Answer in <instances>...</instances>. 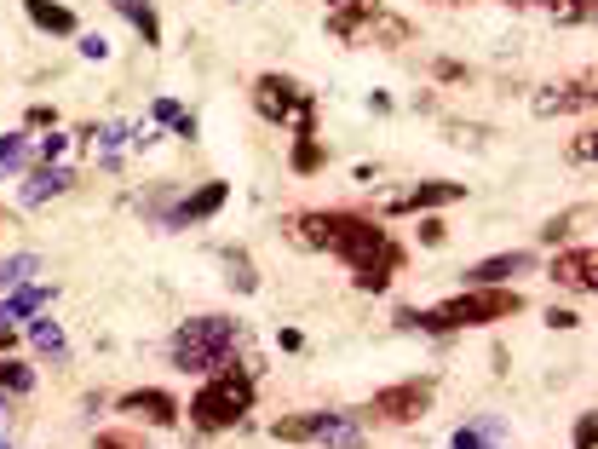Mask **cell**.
<instances>
[{
	"mask_svg": "<svg viewBox=\"0 0 598 449\" xmlns=\"http://www.w3.org/2000/svg\"><path fill=\"white\" fill-rule=\"evenodd\" d=\"M328 254H340V260L351 265V283L363 288V294L391 288V277L403 271V242H391L374 219H363V213H334V242H328Z\"/></svg>",
	"mask_w": 598,
	"mask_h": 449,
	"instance_id": "1",
	"label": "cell"
},
{
	"mask_svg": "<svg viewBox=\"0 0 598 449\" xmlns=\"http://www.w3.org/2000/svg\"><path fill=\"white\" fill-rule=\"evenodd\" d=\"M248 409H253V369L236 363V357H225V363L213 369V380H202V392L190 403V421L202 426V432H230Z\"/></svg>",
	"mask_w": 598,
	"mask_h": 449,
	"instance_id": "2",
	"label": "cell"
},
{
	"mask_svg": "<svg viewBox=\"0 0 598 449\" xmlns=\"http://www.w3.org/2000/svg\"><path fill=\"white\" fill-rule=\"evenodd\" d=\"M236 346V317H219V311H207V317H190L179 329L167 334V357H173V369L184 375H207V369H219Z\"/></svg>",
	"mask_w": 598,
	"mask_h": 449,
	"instance_id": "3",
	"label": "cell"
},
{
	"mask_svg": "<svg viewBox=\"0 0 598 449\" xmlns=\"http://www.w3.org/2000/svg\"><path fill=\"white\" fill-rule=\"evenodd\" d=\"M524 311V294L512 288H466L455 300H443L437 311H420V329L449 334V329H483V323H501V317H518Z\"/></svg>",
	"mask_w": 598,
	"mask_h": 449,
	"instance_id": "4",
	"label": "cell"
},
{
	"mask_svg": "<svg viewBox=\"0 0 598 449\" xmlns=\"http://www.w3.org/2000/svg\"><path fill=\"white\" fill-rule=\"evenodd\" d=\"M432 398H437V380H397V386H386V392L374 398V415L409 426V421H420V415L432 409Z\"/></svg>",
	"mask_w": 598,
	"mask_h": 449,
	"instance_id": "5",
	"label": "cell"
},
{
	"mask_svg": "<svg viewBox=\"0 0 598 449\" xmlns=\"http://www.w3.org/2000/svg\"><path fill=\"white\" fill-rule=\"evenodd\" d=\"M253 104H259V116L265 121H299L311 110V93L288 81V75H259V87H253Z\"/></svg>",
	"mask_w": 598,
	"mask_h": 449,
	"instance_id": "6",
	"label": "cell"
},
{
	"mask_svg": "<svg viewBox=\"0 0 598 449\" xmlns=\"http://www.w3.org/2000/svg\"><path fill=\"white\" fill-rule=\"evenodd\" d=\"M225 202H230V185L225 179H207V185H196L190 196H179L173 208L161 213V225H167V231H184V225H196V219H213Z\"/></svg>",
	"mask_w": 598,
	"mask_h": 449,
	"instance_id": "7",
	"label": "cell"
},
{
	"mask_svg": "<svg viewBox=\"0 0 598 449\" xmlns=\"http://www.w3.org/2000/svg\"><path fill=\"white\" fill-rule=\"evenodd\" d=\"M115 409H121L127 421H144V426H173L179 421V398L161 392V386H133V392H121Z\"/></svg>",
	"mask_w": 598,
	"mask_h": 449,
	"instance_id": "8",
	"label": "cell"
},
{
	"mask_svg": "<svg viewBox=\"0 0 598 449\" xmlns=\"http://www.w3.org/2000/svg\"><path fill=\"white\" fill-rule=\"evenodd\" d=\"M593 271H598V248H593V242H581V248H570V254H558V260H552V283L593 294V283H598Z\"/></svg>",
	"mask_w": 598,
	"mask_h": 449,
	"instance_id": "9",
	"label": "cell"
},
{
	"mask_svg": "<svg viewBox=\"0 0 598 449\" xmlns=\"http://www.w3.org/2000/svg\"><path fill=\"white\" fill-rule=\"evenodd\" d=\"M64 190H75V167H35L29 179L18 185V202L23 208H41V202H52V196H64Z\"/></svg>",
	"mask_w": 598,
	"mask_h": 449,
	"instance_id": "10",
	"label": "cell"
},
{
	"mask_svg": "<svg viewBox=\"0 0 598 449\" xmlns=\"http://www.w3.org/2000/svg\"><path fill=\"white\" fill-rule=\"evenodd\" d=\"M518 271H535V254H489L466 271V283L472 288H506Z\"/></svg>",
	"mask_w": 598,
	"mask_h": 449,
	"instance_id": "11",
	"label": "cell"
},
{
	"mask_svg": "<svg viewBox=\"0 0 598 449\" xmlns=\"http://www.w3.org/2000/svg\"><path fill=\"white\" fill-rule=\"evenodd\" d=\"M437 202H460V185L455 179H426V185L391 196V213H414V208H437Z\"/></svg>",
	"mask_w": 598,
	"mask_h": 449,
	"instance_id": "12",
	"label": "cell"
},
{
	"mask_svg": "<svg viewBox=\"0 0 598 449\" xmlns=\"http://www.w3.org/2000/svg\"><path fill=\"white\" fill-rule=\"evenodd\" d=\"M374 12H386V0H345L340 12L328 18V35H334V41H357Z\"/></svg>",
	"mask_w": 598,
	"mask_h": 449,
	"instance_id": "13",
	"label": "cell"
},
{
	"mask_svg": "<svg viewBox=\"0 0 598 449\" xmlns=\"http://www.w3.org/2000/svg\"><path fill=\"white\" fill-rule=\"evenodd\" d=\"M535 110H541V116H564V110H593V75H587V81H570V87H558V93H541V98H535Z\"/></svg>",
	"mask_w": 598,
	"mask_h": 449,
	"instance_id": "14",
	"label": "cell"
},
{
	"mask_svg": "<svg viewBox=\"0 0 598 449\" xmlns=\"http://www.w3.org/2000/svg\"><path fill=\"white\" fill-rule=\"evenodd\" d=\"M288 242L328 254V242H334V213H299V219H288Z\"/></svg>",
	"mask_w": 598,
	"mask_h": 449,
	"instance_id": "15",
	"label": "cell"
},
{
	"mask_svg": "<svg viewBox=\"0 0 598 449\" xmlns=\"http://www.w3.org/2000/svg\"><path fill=\"white\" fill-rule=\"evenodd\" d=\"M317 438H322L328 449H363V426L351 421V415L322 409V415H317Z\"/></svg>",
	"mask_w": 598,
	"mask_h": 449,
	"instance_id": "16",
	"label": "cell"
},
{
	"mask_svg": "<svg viewBox=\"0 0 598 449\" xmlns=\"http://www.w3.org/2000/svg\"><path fill=\"white\" fill-rule=\"evenodd\" d=\"M110 6L138 29V41H144V47H161V18H156V6H150V0H110Z\"/></svg>",
	"mask_w": 598,
	"mask_h": 449,
	"instance_id": "17",
	"label": "cell"
},
{
	"mask_svg": "<svg viewBox=\"0 0 598 449\" xmlns=\"http://www.w3.org/2000/svg\"><path fill=\"white\" fill-rule=\"evenodd\" d=\"M23 12H29V24L46 29V35H75V12L58 6V0H23Z\"/></svg>",
	"mask_w": 598,
	"mask_h": 449,
	"instance_id": "18",
	"label": "cell"
},
{
	"mask_svg": "<svg viewBox=\"0 0 598 449\" xmlns=\"http://www.w3.org/2000/svg\"><path fill=\"white\" fill-rule=\"evenodd\" d=\"M518 12H547V18H558V24H587L593 18V0H512Z\"/></svg>",
	"mask_w": 598,
	"mask_h": 449,
	"instance_id": "19",
	"label": "cell"
},
{
	"mask_svg": "<svg viewBox=\"0 0 598 449\" xmlns=\"http://www.w3.org/2000/svg\"><path fill=\"white\" fill-rule=\"evenodd\" d=\"M501 432H506L501 421H472V426H460L455 438H449V449H495Z\"/></svg>",
	"mask_w": 598,
	"mask_h": 449,
	"instance_id": "20",
	"label": "cell"
},
{
	"mask_svg": "<svg viewBox=\"0 0 598 449\" xmlns=\"http://www.w3.org/2000/svg\"><path fill=\"white\" fill-rule=\"evenodd\" d=\"M271 438H282V444H311V438H317V415H282V421L271 426Z\"/></svg>",
	"mask_w": 598,
	"mask_h": 449,
	"instance_id": "21",
	"label": "cell"
},
{
	"mask_svg": "<svg viewBox=\"0 0 598 449\" xmlns=\"http://www.w3.org/2000/svg\"><path fill=\"white\" fill-rule=\"evenodd\" d=\"M52 300V288H18L12 300H6V317H18V323H29V317H41V306Z\"/></svg>",
	"mask_w": 598,
	"mask_h": 449,
	"instance_id": "22",
	"label": "cell"
},
{
	"mask_svg": "<svg viewBox=\"0 0 598 449\" xmlns=\"http://www.w3.org/2000/svg\"><path fill=\"white\" fill-rule=\"evenodd\" d=\"M150 116H156L161 127H173L179 139H196V116H190V110H179L173 98H156V110H150Z\"/></svg>",
	"mask_w": 598,
	"mask_h": 449,
	"instance_id": "23",
	"label": "cell"
},
{
	"mask_svg": "<svg viewBox=\"0 0 598 449\" xmlns=\"http://www.w3.org/2000/svg\"><path fill=\"white\" fill-rule=\"evenodd\" d=\"M363 29L374 35V41H386V47H397V41H409V35H414L409 18H386V12H374V18H368Z\"/></svg>",
	"mask_w": 598,
	"mask_h": 449,
	"instance_id": "24",
	"label": "cell"
},
{
	"mask_svg": "<svg viewBox=\"0 0 598 449\" xmlns=\"http://www.w3.org/2000/svg\"><path fill=\"white\" fill-rule=\"evenodd\" d=\"M29 346L35 352H64V329L52 317H29Z\"/></svg>",
	"mask_w": 598,
	"mask_h": 449,
	"instance_id": "25",
	"label": "cell"
},
{
	"mask_svg": "<svg viewBox=\"0 0 598 449\" xmlns=\"http://www.w3.org/2000/svg\"><path fill=\"white\" fill-rule=\"evenodd\" d=\"M288 167H294V173H317V167H322V144L311 139V133H299L294 150H288Z\"/></svg>",
	"mask_w": 598,
	"mask_h": 449,
	"instance_id": "26",
	"label": "cell"
},
{
	"mask_svg": "<svg viewBox=\"0 0 598 449\" xmlns=\"http://www.w3.org/2000/svg\"><path fill=\"white\" fill-rule=\"evenodd\" d=\"M29 271H41V260H35V254H12V260H0V288L29 283Z\"/></svg>",
	"mask_w": 598,
	"mask_h": 449,
	"instance_id": "27",
	"label": "cell"
},
{
	"mask_svg": "<svg viewBox=\"0 0 598 449\" xmlns=\"http://www.w3.org/2000/svg\"><path fill=\"white\" fill-rule=\"evenodd\" d=\"M29 386H35V369L6 357V363H0V392H29Z\"/></svg>",
	"mask_w": 598,
	"mask_h": 449,
	"instance_id": "28",
	"label": "cell"
},
{
	"mask_svg": "<svg viewBox=\"0 0 598 449\" xmlns=\"http://www.w3.org/2000/svg\"><path fill=\"white\" fill-rule=\"evenodd\" d=\"M575 449H598V415H593V409L575 421Z\"/></svg>",
	"mask_w": 598,
	"mask_h": 449,
	"instance_id": "29",
	"label": "cell"
},
{
	"mask_svg": "<svg viewBox=\"0 0 598 449\" xmlns=\"http://www.w3.org/2000/svg\"><path fill=\"white\" fill-rule=\"evenodd\" d=\"M69 139H75V133H46V139H41V167L58 162V156L69 150Z\"/></svg>",
	"mask_w": 598,
	"mask_h": 449,
	"instance_id": "30",
	"label": "cell"
},
{
	"mask_svg": "<svg viewBox=\"0 0 598 449\" xmlns=\"http://www.w3.org/2000/svg\"><path fill=\"white\" fill-rule=\"evenodd\" d=\"M92 449H144L133 438V432H98V438H92Z\"/></svg>",
	"mask_w": 598,
	"mask_h": 449,
	"instance_id": "31",
	"label": "cell"
},
{
	"mask_svg": "<svg viewBox=\"0 0 598 449\" xmlns=\"http://www.w3.org/2000/svg\"><path fill=\"white\" fill-rule=\"evenodd\" d=\"M23 127H58V110H52V104H35V110H23Z\"/></svg>",
	"mask_w": 598,
	"mask_h": 449,
	"instance_id": "32",
	"label": "cell"
},
{
	"mask_svg": "<svg viewBox=\"0 0 598 449\" xmlns=\"http://www.w3.org/2000/svg\"><path fill=\"white\" fill-rule=\"evenodd\" d=\"M23 156V133H0V167H12Z\"/></svg>",
	"mask_w": 598,
	"mask_h": 449,
	"instance_id": "33",
	"label": "cell"
},
{
	"mask_svg": "<svg viewBox=\"0 0 598 449\" xmlns=\"http://www.w3.org/2000/svg\"><path fill=\"white\" fill-rule=\"evenodd\" d=\"M570 225H575V213H564V219H552L547 231H541V242H564V237H570Z\"/></svg>",
	"mask_w": 598,
	"mask_h": 449,
	"instance_id": "34",
	"label": "cell"
},
{
	"mask_svg": "<svg viewBox=\"0 0 598 449\" xmlns=\"http://www.w3.org/2000/svg\"><path fill=\"white\" fill-rule=\"evenodd\" d=\"M420 242L437 248V242H443V219H420Z\"/></svg>",
	"mask_w": 598,
	"mask_h": 449,
	"instance_id": "35",
	"label": "cell"
},
{
	"mask_svg": "<svg viewBox=\"0 0 598 449\" xmlns=\"http://www.w3.org/2000/svg\"><path fill=\"white\" fill-rule=\"evenodd\" d=\"M276 346H282V352H305V334H299V329H282V334H276Z\"/></svg>",
	"mask_w": 598,
	"mask_h": 449,
	"instance_id": "36",
	"label": "cell"
},
{
	"mask_svg": "<svg viewBox=\"0 0 598 449\" xmlns=\"http://www.w3.org/2000/svg\"><path fill=\"white\" fill-rule=\"evenodd\" d=\"M104 52H110V47H104V41H98V35H81V58H92V64H98V58H104Z\"/></svg>",
	"mask_w": 598,
	"mask_h": 449,
	"instance_id": "37",
	"label": "cell"
},
{
	"mask_svg": "<svg viewBox=\"0 0 598 449\" xmlns=\"http://www.w3.org/2000/svg\"><path fill=\"white\" fill-rule=\"evenodd\" d=\"M547 323H552V329H575L581 317H575V311H564V306H558V311H547Z\"/></svg>",
	"mask_w": 598,
	"mask_h": 449,
	"instance_id": "38",
	"label": "cell"
},
{
	"mask_svg": "<svg viewBox=\"0 0 598 449\" xmlns=\"http://www.w3.org/2000/svg\"><path fill=\"white\" fill-rule=\"evenodd\" d=\"M570 156H575V162H593V139H587V133H581V139L570 144Z\"/></svg>",
	"mask_w": 598,
	"mask_h": 449,
	"instance_id": "39",
	"label": "cell"
},
{
	"mask_svg": "<svg viewBox=\"0 0 598 449\" xmlns=\"http://www.w3.org/2000/svg\"><path fill=\"white\" fill-rule=\"evenodd\" d=\"M397 329H420V311H414V306H397Z\"/></svg>",
	"mask_w": 598,
	"mask_h": 449,
	"instance_id": "40",
	"label": "cell"
},
{
	"mask_svg": "<svg viewBox=\"0 0 598 449\" xmlns=\"http://www.w3.org/2000/svg\"><path fill=\"white\" fill-rule=\"evenodd\" d=\"M12 340H18V334H12V329H0V352H12Z\"/></svg>",
	"mask_w": 598,
	"mask_h": 449,
	"instance_id": "41",
	"label": "cell"
}]
</instances>
